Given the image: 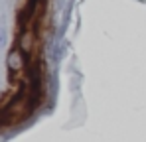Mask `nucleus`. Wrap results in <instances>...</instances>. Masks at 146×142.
Wrapping results in <instances>:
<instances>
[{
  "label": "nucleus",
  "instance_id": "f257e3e1",
  "mask_svg": "<svg viewBox=\"0 0 146 142\" xmlns=\"http://www.w3.org/2000/svg\"><path fill=\"white\" fill-rule=\"evenodd\" d=\"M22 65H24L22 53H20V51H12V53L8 55V67L12 71H18V69H22Z\"/></svg>",
  "mask_w": 146,
  "mask_h": 142
},
{
  "label": "nucleus",
  "instance_id": "f03ea898",
  "mask_svg": "<svg viewBox=\"0 0 146 142\" xmlns=\"http://www.w3.org/2000/svg\"><path fill=\"white\" fill-rule=\"evenodd\" d=\"M4 44H6V32L0 28V47H4Z\"/></svg>",
  "mask_w": 146,
  "mask_h": 142
}]
</instances>
